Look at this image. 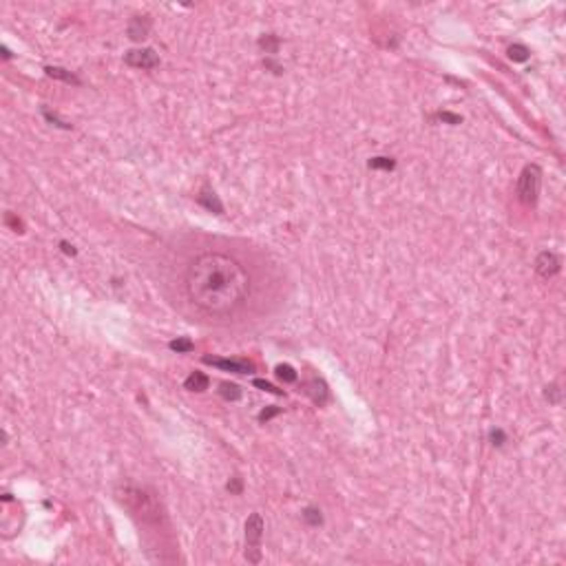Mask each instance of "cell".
Masks as SVG:
<instances>
[{
	"label": "cell",
	"instance_id": "27",
	"mask_svg": "<svg viewBox=\"0 0 566 566\" xmlns=\"http://www.w3.org/2000/svg\"><path fill=\"white\" fill-rule=\"evenodd\" d=\"M263 64H265V66H268V69H272V71H274V73H281V71H283V69H281V66H279V64H274V62H272V60H265V62H263Z\"/></svg>",
	"mask_w": 566,
	"mask_h": 566
},
{
	"label": "cell",
	"instance_id": "18",
	"mask_svg": "<svg viewBox=\"0 0 566 566\" xmlns=\"http://www.w3.org/2000/svg\"><path fill=\"white\" fill-rule=\"evenodd\" d=\"M276 376H279L283 383L297 381V371H294V367H290V365H279V367H276Z\"/></svg>",
	"mask_w": 566,
	"mask_h": 566
},
{
	"label": "cell",
	"instance_id": "5",
	"mask_svg": "<svg viewBox=\"0 0 566 566\" xmlns=\"http://www.w3.org/2000/svg\"><path fill=\"white\" fill-rule=\"evenodd\" d=\"M124 62L133 69H155L159 64V55L153 49H131L124 55Z\"/></svg>",
	"mask_w": 566,
	"mask_h": 566
},
{
	"label": "cell",
	"instance_id": "7",
	"mask_svg": "<svg viewBox=\"0 0 566 566\" xmlns=\"http://www.w3.org/2000/svg\"><path fill=\"white\" fill-rule=\"evenodd\" d=\"M559 265H562V261H559L557 254L551 250H544L537 254V259H535V272L540 276H544V279H548V276H555L559 272Z\"/></svg>",
	"mask_w": 566,
	"mask_h": 566
},
{
	"label": "cell",
	"instance_id": "22",
	"mask_svg": "<svg viewBox=\"0 0 566 566\" xmlns=\"http://www.w3.org/2000/svg\"><path fill=\"white\" fill-rule=\"evenodd\" d=\"M544 396H546L551 403H559V390H557V385H548L546 392H544Z\"/></svg>",
	"mask_w": 566,
	"mask_h": 566
},
{
	"label": "cell",
	"instance_id": "11",
	"mask_svg": "<svg viewBox=\"0 0 566 566\" xmlns=\"http://www.w3.org/2000/svg\"><path fill=\"white\" fill-rule=\"evenodd\" d=\"M44 71H47V75H49V77H55V80H62V82H66V84H80V77L73 75L71 71L62 69V66H47Z\"/></svg>",
	"mask_w": 566,
	"mask_h": 566
},
{
	"label": "cell",
	"instance_id": "4",
	"mask_svg": "<svg viewBox=\"0 0 566 566\" xmlns=\"http://www.w3.org/2000/svg\"><path fill=\"white\" fill-rule=\"evenodd\" d=\"M261 537H263V518L252 513L246 520V559L250 564L261 562Z\"/></svg>",
	"mask_w": 566,
	"mask_h": 566
},
{
	"label": "cell",
	"instance_id": "25",
	"mask_svg": "<svg viewBox=\"0 0 566 566\" xmlns=\"http://www.w3.org/2000/svg\"><path fill=\"white\" fill-rule=\"evenodd\" d=\"M440 120H445V122H449V124H460V118L458 115H453V113H440Z\"/></svg>",
	"mask_w": 566,
	"mask_h": 566
},
{
	"label": "cell",
	"instance_id": "16",
	"mask_svg": "<svg viewBox=\"0 0 566 566\" xmlns=\"http://www.w3.org/2000/svg\"><path fill=\"white\" fill-rule=\"evenodd\" d=\"M259 47H261L265 53H276V49H279V38L272 36V33H268V36H263L261 40H259Z\"/></svg>",
	"mask_w": 566,
	"mask_h": 566
},
{
	"label": "cell",
	"instance_id": "15",
	"mask_svg": "<svg viewBox=\"0 0 566 566\" xmlns=\"http://www.w3.org/2000/svg\"><path fill=\"white\" fill-rule=\"evenodd\" d=\"M394 166H396V162L392 157H371L369 159V168H374V170H392Z\"/></svg>",
	"mask_w": 566,
	"mask_h": 566
},
{
	"label": "cell",
	"instance_id": "10",
	"mask_svg": "<svg viewBox=\"0 0 566 566\" xmlns=\"http://www.w3.org/2000/svg\"><path fill=\"white\" fill-rule=\"evenodd\" d=\"M208 385H210L208 376L202 374V371H193V374L184 381V387L188 392H204V390H208Z\"/></svg>",
	"mask_w": 566,
	"mask_h": 566
},
{
	"label": "cell",
	"instance_id": "2",
	"mask_svg": "<svg viewBox=\"0 0 566 566\" xmlns=\"http://www.w3.org/2000/svg\"><path fill=\"white\" fill-rule=\"evenodd\" d=\"M118 500L144 522H157L162 518V509L157 504V498L153 493H148L146 489H142V487H133V485L122 487L118 491Z\"/></svg>",
	"mask_w": 566,
	"mask_h": 566
},
{
	"label": "cell",
	"instance_id": "8",
	"mask_svg": "<svg viewBox=\"0 0 566 566\" xmlns=\"http://www.w3.org/2000/svg\"><path fill=\"white\" fill-rule=\"evenodd\" d=\"M151 29V18L148 16H135L129 25V36L131 40H144Z\"/></svg>",
	"mask_w": 566,
	"mask_h": 566
},
{
	"label": "cell",
	"instance_id": "1",
	"mask_svg": "<svg viewBox=\"0 0 566 566\" xmlns=\"http://www.w3.org/2000/svg\"><path fill=\"white\" fill-rule=\"evenodd\" d=\"M188 299L215 316L239 310L250 292V276L237 259L219 252H204L186 270Z\"/></svg>",
	"mask_w": 566,
	"mask_h": 566
},
{
	"label": "cell",
	"instance_id": "23",
	"mask_svg": "<svg viewBox=\"0 0 566 566\" xmlns=\"http://www.w3.org/2000/svg\"><path fill=\"white\" fill-rule=\"evenodd\" d=\"M491 440H493V445H504V440H507V438H504V434L500 429H496V431H491Z\"/></svg>",
	"mask_w": 566,
	"mask_h": 566
},
{
	"label": "cell",
	"instance_id": "12",
	"mask_svg": "<svg viewBox=\"0 0 566 566\" xmlns=\"http://www.w3.org/2000/svg\"><path fill=\"white\" fill-rule=\"evenodd\" d=\"M219 394L226 398V401H239L241 398V390H239V385H235V383H221Z\"/></svg>",
	"mask_w": 566,
	"mask_h": 566
},
{
	"label": "cell",
	"instance_id": "21",
	"mask_svg": "<svg viewBox=\"0 0 566 566\" xmlns=\"http://www.w3.org/2000/svg\"><path fill=\"white\" fill-rule=\"evenodd\" d=\"M44 118H47V122H51V124H55V126H60V129H71V124L69 122H62L58 118V115L55 113H49V111H44Z\"/></svg>",
	"mask_w": 566,
	"mask_h": 566
},
{
	"label": "cell",
	"instance_id": "13",
	"mask_svg": "<svg viewBox=\"0 0 566 566\" xmlns=\"http://www.w3.org/2000/svg\"><path fill=\"white\" fill-rule=\"evenodd\" d=\"M168 347L173 349V352H177V354H188V352H193V349H195V343H193L191 338H175V341L168 343Z\"/></svg>",
	"mask_w": 566,
	"mask_h": 566
},
{
	"label": "cell",
	"instance_id": "14",
	"mask_svg": "<svg viewBox=\"0 0 566 566\" xmlns=\"http://www.w3.org/2000/svg\"><path fill=\"white\" fill-rule=\"evenodd\" d=\"M507 53L513 62H526V60H529V49H526L524 44H511Z\"/></svg>",
	"mask_w": 566,
	"mask_h": 566
},
{
	"label": "cell",
	"instance_id": "19",
	"mask_svg": "<svg viewBox=\"0 0 566 566\" xmlns=\"http://www.w3.org/2000/svg\"><path fill=\"white\" fill-rule=\"evenodd\" d=\"M254 387H259V390H263V392H268V394H276V396H281V394H283L281 390H276L272 383L261 381V379H254Z\"/></svg>",
	"mask_w": 566,
	"mask_h": 566
},
{
	"label": "cell",
	"instance_id": "17",
	"mask_svg": "<svg viewBox=\"0 0 566 566\" xmlns=\"http://www.w3.org/2000/svg\"><path fill=\"white\" fill-rule=\"evenodd\" d=\"M303 520L308 524H312V526H319L321 522H323V515H321V511L319 509H314V507H308L303 511Z\"/></svg>",
	"mask_w": 566,
	"mask_h": 566
},
{
	"label": "cell",
	"instance_id": "6",
	"mask_svg": "<svg viewBox=\"0 0 566 566\" xmlns=\"http://www.w3.org/2000/svg\"><path fill=\"white\" fill-rule=\"evenodd\" d=\"M206 365H215V367L224 371H235V374H250L254 371V365L248 360H235V358H217V356H204Z\"/></svg>",
	"mask_w": 566,
	"mask_h": 566
},
{
	"label": "cell",
	"instance_id": "9",
	"mask_svg": "<svg viewBox=\"0 0 566 566\" xmlns=\"http://www.w3.org/2000/svg\"><path fill=\"white\" fill-rule=\"evenodd\" d=\"M197 202L202 204L204 208L213 210V213H217V215H221V213H224V206H221V202H219L217 193H215V191H210V188H204V191L199 193Z\"/></svg>",
	"mask_w": 566,
	"mask_h": 566
},
{
	"label": "cell",
	"instance_id": "20",
	"mask_svg": "<svg viewBox=\"0 0 566 566\" xmlns=\"http://www.w3.org/2000/svg\"><path fill=\"white\" fill-rule=\"evenodd\" d=\"M281 414V407H268V409H263L261 414H259V423H268L270 418H274V416H279Z\"/></svg>",
	"mask_w": 566,
	"mask_h": 566
},
{
	"label": "cell",
	"instance_id": "26",
	"mask_svg": "<svg viewBox=\"0 0 566 566\" xmlns=\"http://www.w3.org/2000/svg\"><path fill=\"white\" fill-rule=\"evenodd\" d=\"M60 246H62V252H64V254H71V257H73V254H75V248L71 246V243L62 241V243H60Z\"/></svg>",
	"mask_w": 566,
	"mask_h": 566
},
{
	"label": "cell",
	"instance_id": "3",
	"mask_svg": "<svg viewBox=\"0 0 566 566\" xmlns=\"http://www.w3.org/2000/svg\"><path fill=\"white\" fill-rule=\"evenodd\" d=\"M540 186H542V170L537 164H529L524 166V170L520 173L518 179V197L520 202L526 204V206H533L537 202V195H540Z\"/></svg>",
	"mask_w": 566,
	"mask_h": 566
},
{
	"label": "cell",
	"instance_id": "24",
	"mask_svg": "<svg viewBox=\"0 0 566 566\" xmlns=\"http://www.w3.org/2000/svg\"><path fill=\"white\" fill-rule=\"evenodd\" d=\"M228 491L230 493H241V480L239 478H232L228 482Z\"/></svg>",
	"mask_w": 566,
	"mask_h": 566
}]
</instances>
